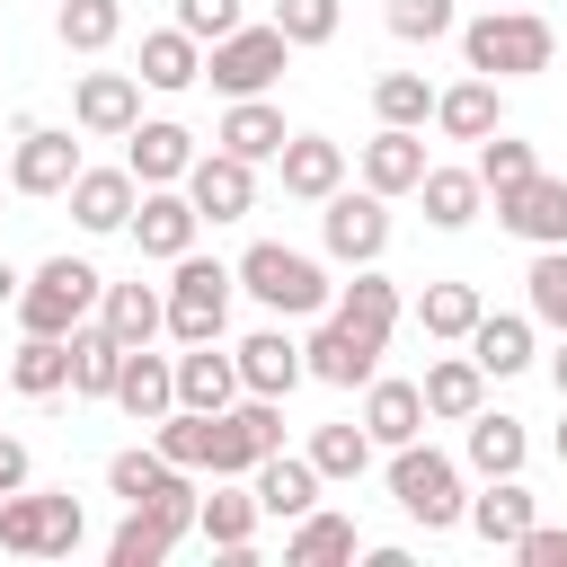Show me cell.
Segmentation results:
<instances>
[{
    "label": "cell",
    "instance_id": "obj_1",
    "mask_svg": "<svg viewBox=\"0 0 567 567\" xmlns=\"http://www.w3.org/2000/svg\"><path fill=\"white\" fill-rule=\"evenodd\" d=\"M549 53H558V27L540 18V9H478L470 27H461V62L470 71H487V80H532V71H549Z\"/></svg>",
    "mask_w": 567,
    "mask_h": 567
},
{
    "label": "cell",
    "instance_id": "obj_2",
    "mask_svg": "<svg viewBox=\"0 0 567 567\" xmlns=\"http://www.w3.org/2000/svg\"><path fill=\"white\" fill-rule=\"evenodd\" d=\"M239 292L266 301L275 319H328V301H337L328 266L301 257V248H284V239H257V248L239 257Z\"/></svg>",
    "mask_w": 567,
    "mask_h": 567
},
{
    "label": "cell",
    "instance_id": "obj_3",
    "mask_svg": "<svg viewBox=\"0 0 567 567\" xmlns=\"http://www.w3.org/2000/svg\"><path fill=\"white\" fill-rule=\"evenodd\" d=\"M390 496H399V514H408V523H425V532H452V523H470L461 461H452V452H434L425 434L390 452Z\"/></svg>",
    "mask_w": 567,
    "mask_h": 567
},
{
    "label": "cell",
    "instance_id": "obj_4",
    "mask_svg": "<svg viewBox=\"0 0 567 567\" xmlns=\"http://www.w3.org/2000/svg\"><path fill=\"white\" fill-rule=\"evenodd\" d=\"M97 292H106V275L89 257H44L18 284V328L27 337H71L80 319H97Z\"/></svg>",
    "mask_w": 567,
    "mask_h": 567
},
{
    "label": "cell",
    "instance_id": "obj_5",
    "mask_svg": "<svg viewBox=\"0 0 567 567\" xmlns=\"http://www.w3.org/2000/svg\"><path fill=\"white\" fill-rule=\"evenodd\" d=\"M80 540H89V514H80L71 487H18V496H0V549H18V558H71Z\"/></svg>",
    "mask_w": 567,
    "mask_h": 567
},
{
    "label": "cell",
    "instance_id": "obj_6",
    "mask_svg": "<svg viewBox=\"0 0 567 567\" xmlns=\"http://www.w3.org/2000/svg\"><path fill=\"white\" fill-rule=\"evenodd\" d=\"M230 292H239V266L186 248V257L168 266V337H177V346L221 337V328H230Z\"/></svg>",
    "mask_w": 567,
    "mask_h": 567
},
{
    "label": "cell",
    "instance_id": "obj_7",
    "mask_svg": "<svg viewBox=\"0 0 567 567\" xmlns=\"http://www.w3.org/2000/svg\"><path fill=\"white\" fill-rule=\"evenodd\" d=\"M292 71V35L266 18V27H230L221 44H204V80L221 89V97H266L275 80Z\"/></svg>",
    "mask_w": 567,
    "mask_h": 567
},
{
    "label": "cell",
    "instance_id": "obj_8",
    "mask_svg": "<svg viewBox=\"0 0 567 567\" xmlns=\"http://www.w3.org/2000/svg\"><path fill=\"white\" fill-rule=\"evenodd\" d=\"M319 239H328V257L337 266H381V248H390V195H372V186H337L328 204H319Z\"/></svg>",
    "mask_w": 567,
    "mask_h": 567
},
{
    "label": "cell",
    "instance_id": "obj_9",
    "mask_svg": "<svg viewBox=\"0 0 567 567\" xmlns=\"http://www.w3.org/2000/svg\"><path fill=\"white\" fill-rule=\"evenodd\" d=\"M186 195H195V213L204 221H248L257 213V159H239V151H195V168H186Z\"/></svg>",
    "mask_w": 567,
    "mask_h": 567
},
{
    "label": "cell",
    "instance_id": "obj_10",
    "mask_svg": "<svg viewBox=\"0 0 567 567\" xmlns=\"http://www.w3.org/2000/svg\"><path fill=\"white\" fill-rule=\"evenodd\" d=\"M71 124L97 133V142H124L142 124V71H80L71 89Z\"/></svg>",
    "mask_w": 567,
    "mask_h": 567
},
{
    "label": "cell",
    "instance_id": "obj_11",
    "mask_svg": "<svg viewBox=\"0 0 567 567\" xmlns=\"http://www.w3.org/2000/svg\"><path fill=\"white\" fill-rule=\"evenodd\" d=\"M195 230H204V213H195L186 186H142V204H133V248H142V257L177 266V257L195 248Z\"/></svg>",
    "mask_w": 567,
    "mask_h": 567
},
{
    "label": "cell",
    "instance_id": "obj_12",
    "mask_svg": "<svg viewBox=\"0 0 567 567\" xmlns=\"http://www.w3.org/2000/svg\"><path fill=\"white\" fill-rule=\"evenodd\" d=\"M80 168H89V159H80V142H71L62 124H27V133H18V159H9V186H18V195H71Z\"/></svg>",
    "mask_w": 567,
    "mask_h": 567
},
{
    "label": "cell",
    "instance_id": "obj_13",
    "mask_svg": "<svg viewBox=\"0 0 567 567\" xmlns=\"http://www.w3.org/2000/svg\"><path fill=\"white\" fill-rule=\"evenodd\" d=\"M301 354H310V381H328V390H363V381L381 372V337H363V328H346V319H319V328L301 337Z\"/></svg>",
    "mask_w": 567,
    "mask_h": 567
},
{
    "label": "cell",
    "instance_id": "obj_14",
    "mask_svg": "<svg viewBox=\"0 0 567 567\" xmlns=\"http://www.w3.org/2000/svg\"><path fill=\"white\" fill-rule=\"evenodd\" d=\"M496 221L514 230V239H532V248H567V177H523V186H505L496 195Z\"/></svg>",
    "mask_w": 567,
    "mask_h": 567
},
{
    "label": "cell",
    "instance_id": "obj_15",
    "mask_svg": "<svg viewBox=\"0 0 567 567\" xmlns=\"http://www.w3.org/2000/svg\"><path fill=\"white\" fill-rule=\"evenodd\" d=\"M124 168H133L142 186H186V168H195V133H186L177 115H142V124L124 133Z\"/></svg>",
    "mask_w": 567,
    "mask_h": 567
},
{
    "label": "cell",
    "instance_id": "obj_16",
    "mask_svg": "<svg viewBox=\"0 0 567 567\" xmlns=\"http://www.w3.org/2000/svg\"><path fill=\"white\" fill-rule=\"evenodd\" d=\"M230 354H239V381H248L257 399H292V390L310 381V354H301V337H284V328H257V337H239Z\"/></svg>",
    "mask_w": 567,
    "mask_h": 567
},
{
    "label": "cell",
    "instance_id": "obj_17",
    "mask_svg": "<svg viewBox=\"0 0 567 567\" xmlns=\"http://www.w3.org/2000/svg\"><path fill=\"white\" fill-rule=\"evenodd\" d=\"M425 168H434V159H425V133H416V124H381V133L363 142V186H372V195H416Z\"/></svg>",
    "mask_w": 567,
    "mask_h": 567
},
{
    "label": "cell",
    "instance_id": "obj_18",
    "mask_svg": "<svg viewBox=\"0 0 567 567\" xmlns=\"http://www.w3.org/2000/svg\"><path fill=\"white\" fill-rule=\"evenodd\" d=\"M133 204H142V177L133 168H80L71 177V221L80 230H133Z\"/></svg>",
    "mask_w": 567,
    "mask_h": 567
},
{
    "label": "cell",
    "instance_id": "obj_19",
    "mask_svg": "<svg viewBox=\"0 0 567 567\" xmlns=\"http://www.w3.org/2000/svg\"><path fill=\"white\" fill-rule=\"evenodd\" d=\"M115 408L133 425H159L177 408V354H151V346H124V372H115Z\"/></svg>",
    "mask_w": 567,
    "mask_h": 567
},
{
    "label": "cell",
    "instance_id": "obj_20",
    "mask_svg": "<svg viewBox=\"0 0 567 567\" xmlns=\"http://www.w3.org/2000/svg\"><path fill=\"white\" fill-rule=\"evenodd\" d=\"M248 487H257V505H266L275 523H301V514L319 505V487H328V478H319V461H310V452H266V461L248 470Z\"/></svg>",
    "mask_w": 567,
    "mask_h": 567
},
{
    "label": "cell",
    "instance_id": "obj_21",
    "mask_svg": "<svg viewBox=\"0 0 567 567\" xmlns=\"http://www.w3.org/2000/svg\"><path fill=\"white\" fill-rule=\"evenodd\" d=\"M434 124H443V142H487V133L505 124V89H496L487 71H470V80L434 89Z\"/></svg>",
    "mask_w": 567,
    "mask_h": 567
},
{
    "label": "cell",
    "instance_id": "obj_22",
    "mask_svg": "<svg viewBox=\"0 0 567 567\" xmlns=\"http://www.w3.org/2000/svg\"><path fill=\"white\" fill-rule=\"evenodd\" d=\"M275 168H284V195L328 204V195L346 186V142H328V133H292V142L275 151Z\"/></svg>",
    "mask_w": 567,
    "mask_h": 567
},
{
    "label": "cell",
    "instance_id": "obj_23",
    "mask_svg": "<svg viewBox=\"0 0 567 567\" xmlns=\"http://www.w3.org/2000/svg\"><path fill=\"white\" fill-rule=\"evenodd\" d=\"M461 461H470L478 478H523V461H532V434H523V416H505V408H478V416H470V434H461Z\"/></svg>",
    "mask_w": 567,
    "mask_h": 567
},
{
    "label": "cell",
    "instance_id": "obj_24",
    "mask_svg": "<svg viewBox=\"0 0 567 567\" xmlns=\"http://www.w3.org/2000/svg\"><path fill=\"white\" fill-rule=\"evenodd\" d=\"M248 381H239V354H221V337H204V346H186L177 354V408H230Z\"/></svg>",
    "mask_w": 567,
    "mask_h": 567
},
{
    "label": "cell",
    "instance_id": "obj_25",
    "mask_svg": "<svg viewBox=\"0 0 567 567\" xmlns=\"http://www.w3.org/2000/svg\"><path fill=\"white\" fill-rule=\"evenodd\" d=\"M425 416L434 425H470L478 408H487V372H478V354H443V363H425Z\"/></svg>",
    "mask_w": 567,
    "mask_h": 567
},
{
    "label": "cell",
    "instance_id": "obj_26",
    "mask_svg": "<svg viewBox=\"0 0 567 567\" xmlns=\"http://www.w3.org/2000/svg\"><path fill=\"white\" fill-rule=\"evenodd\" d=\"M363 425H372L381 452H399V443H416L434 416H425V390H416V381H381V372H372V381H363Z\"/></svg>",
    "mask_w": 567,
    "mask_h": 567
},
{
    "label": "cell",
    "instance_id": "obj_27",
    "mask_svg": "<svg viewBox=\"0 0 567 567\" xmlns=\"http://www.w3.org/2000/svg\"><path fill=\"white\" fill-rule=\"evenodd\" d=\"M399 284L381 275V266H354V284H337V301H328V319H346V328H363V337H381L390 346V328H399Z\"/></svg>",
    "mask_w": 567,
    "mask_h": 567
},
{
    "label": "cell",
    "instance_id": "obj_28",
    "mask_svg": "<svg viewBox=\"0 0 567 567\" xmlns=\"http://www.w3.org/2000/svg\"><path fill=\"white\" fill-rule=\"evenodd\" d=\"M257 523H266V505H257V487H239V478H221V487L195 505V532H204L213 549H230V558H248Z\"/></svg>",
    "mask_w": 567,
    "mask_h": 567
},
{
    "label": "cell",
    "instance_id": "obj_29",
    "mask_svg": "<svg viewBox=\"0 0 567 567\" xmlns=\"http://www.w3.org/2000/svg\"><path fill=\"white\" fill-rule=\"evenodd\" d=\"M470 354H478V372H487V381L532 372V310H487V319L470 328Z\"/></svg>",
    "mask_w": 567,
    "mask_h": 567
},
{
    "label": "cell",
    "instance_id": "obj_30",
    "mask_svg": "<svg viewBox=\"0 0 567 567\" xmlns=\"http://www.w3.org/2000/svg\"><path fill=\"white\" fill-rule=\"evenodd\" d=\"M115 372H124V337L106 319H80L71 328V399H115Z\"/></svg>",
    "mask_w": 567,
    "mask_h": 567
},
{
    "label": "cell",
    "instance_id": "obj_31",
    "mask_svg": "<svg viewBox=\"0 0 567 567\" xmlns=\"http://www.w3.org/2000/svg\"><path fill=\"white\" fill-rule=\"evenodd\" d=\"M532 523H540V514H532V487H523V478H487V487L470 496V532H478L487 549H514Z\"/></svg>",
    "mask_w": 567,
    "mask_h": 567
},
{
    "label": "cell",
    "instance_id": "obj_32",
    "mask_svg": "<svg viewBox=\"0 0 567 567\" xmlns=\"http://www.w3.org/2000/svg\"><path fill=\"white\" fill-rule=\"evenodd\" d=\"M177 540H186L177 514H159V505H124V523H115V540H106V567H159Z\"/></svg>",
    "mask_w": 567,
    "mask_h": 567
},
{
    "label": "cell",
    "instance_id": "obj_33",
    "mask_svg": "<svg viewBox=\"0 0 567 567\" xmlns=\"http://www.w3.org/2000/svg\"><path fill=\"white\" fill-rule=\"evenodd\" d=\"M195 80H204V44H195L186 27H151V35H142V89H168V97H177V89H195Z\"/></svg>",
    "mask_w": 567,
    "mask_h": 567
},
{
    "label": "cell",
    "instance_id": "obj_34",
    "mask_svg": "<svg viewBox=\"0 0 567 567\" xmlns=\"http://www.w3.org/2000/svg\"><path fill=\"white\" fill-rule=\"evenodd\" d=\"M221 151H239V159H275L292 133H284V106L275 97H230V115H221V133H213Z\"/></svg>",
    "mask_w": 567,
    "mask_h": 567
},
{
    "label": "cell",
    "instance_id": "obj_35",
    "mask_svg": "<svg viewBox=\"0 0 567 567\" xmlns=\"http://www.w3.org/2000/svg\"><path fill=\"white\" fill-rule=\"evenodd\" d=\"M97 319H106L124 346H151V337L168 328V292H151L142 275H133V284H106V292H97Z\"/></svg>",
    "mask_w": 567,
    "mask_h": 567
},
{
    "label": "cell",
    "instance_id": "obj_36",
    "mask_svg": "<svg viewBox=\"0 0 567 567\" xmlns=\"http://www.w3.org/2000/svg\"><path fill=\"white\" fill-rule=\"evenodd\" d=\"M337 558H354V514L310 505V514L284 532V567H337Z\"/></svg>",
    "mask_w": 567,
    "mask_h": 567
},
{
    "label": "cell",
    "instance_id": "obj_37",
    "mask_svg": "<svg viewBox=\"0 0 567 567\" xmlns=\"http://www.w3.org/2000/svg\"><path fill=\"white\" fill-rule=\"evenodd\" d=\"M487 319V301H478V284H425L416 292V328L425 337H443V346H470V328Z\"/></svg>",
    "mask_w": 567,
    "mask_h": 567
},
{
    "label": "cell",
    "instance_id": "obj_38",
    "mask_svg": "<svg viewBox=\"0 0 567 567\" xmlns=\"http://www.w3.org/2000/svg\"><path fill=\"white\" fill-rule=\"evenodd\" d=\"M425 221L434 230H470L478 221V204H487V186H478V168H425Z\"/></svg>",
    "mask_w": 567,
    "mask_h": 567
},
{
    "label": "cell",
    "instance_id": "obj_39",
    "mask_svg": "<svg viewBox=\"0 0 567 567\" xmlns=\"http://www.w3.org/2000/svg\"><path fill=\"white\" fill-rule=\"evenodd\" d=\"M9 390H18V399L71 390V337H27V346L9 354Z\"/></svg>",
    "mask_w": 567,
    "mask_h": 567
},
{
    "label": "cell",
    "instance_id": "obj_40",
    "mask_svg": "<svg viewBox=\"0 0 567 567\" xmlns=\"http://www.w3.org/2000/svg\"><path fill=\"white\" fill-rule=\"evenodd\" d=\"M372 452H381V443H372V425H354V416L310 434V461H319V478H363V470H372Z\"/></svg>",
    "mask_w": 567,
    "mask_h": 567
},
{
    "label": "cell",
    "instance_id": "obj_41",
    "mask_svg": "<svg viewBox=\"0 0 567 567\" xmlns=\"http://www.w3.org/2000/svg\"><path fill=\"white\" fill-rule=\"evenodd\" d=\"M53 35H62L71 53H106V44L124 35V0H62Z\"/></svg>",
    "mask_w": 567,
    "mask_h": 567
},
{
    "label": "cell",
    "instance_id": "obj_42",
    "mask_svg": "<svg viewBox=\"0 0 567 567\" xmlns=\"http://www.w3.org/2000/svg\"><path fill=\"white\" fill-rule=\"evenodd\" d=\"M213 416H221V408H213ZM213 416H204V408H168L151 443H159L177 470H213Z\"/></svg>",
    "mask_w": 567,
    "mask_h": 567
},
{
    "label": "cell",
    "instance_id": "obj_43",
    "mask_svg": "<svg viewBox=\"0 0 567 567\" xmlns=\"http://www.w3.org/2000/svg\"><path fill=\"white\" fill-rule=\"evenodd\" d=\"M523 292H532V328H567V248H532Z\"/></svg>",
    "mask_w": 567,
    "mask_h": 567
},
{
    "label": "cell",
    "instance_id": "obj_44",
    "mask_svg": "<svg viewBox=\"0 0 567 567\" xmlns=\"http://www.w3.org/2000/svg\"><path fill=\"white\" fill-rule=\"evenodd\" d=\"M372 106H381V124H425L434 115V80L425 71H381L372 80Z\"/></svg>",
    "mask_w": 567,
    "mask_h": 567
},
{
    "label": "cell",
    "instance_id": "obj_45",
    "mask_svg": "<svg viewBox=\"0 0 567 567\" xmlns=\"http://www.w3.org/2000/svg\"><path fill=\"white\" fill-rule=\"evenodd\" d=\"M470 168H478V186H487V195H505V186H523L540 159H532V142H514V133L496 124V133L478 142V159H470Z\"/></svg>",
    "mask_w": 567,
    "mask_h": 567
},
{
    "label": "cell",
    "instance_id": "obj_46",
    "mask_svg": "<svg viewBox=\"0 0 567 567\" xmlns=\"http://www.w3.org/2000/svg\"><path fill=\"white\" fill-rule=\"evenodd\" d=\"M390 35L399 44H443V35H461V0H390Z\"/></svg>",
    "mask_w": 567,
    "mask_h": 567
},
{
    "label": "cell",
    "instance_id": "obj_47",
    "mask_svg": "<svg viewBox=\"0 0 567 567\" xmlns=\"http://www.w3.org/2000/svg\"><path fill=\"white\" fill-rule=\"evenodd\" d=\"M337 18H346V0H275V27L292 35V53L328 44V35H337Z\"/></svg>",
    "mask_w": 567,
    "mask_h": 567
},
{
    "label": "cell",
    "instance_id": "obj_48",
    "mask_svg": "<svg viewBox=\"0 0 567 567\" xmlns=\"http://www.w3.org/2000/svg\"><path fill=\"white\" fill-rule=\"evenodd\" d=\"M177 27L195 44H221L230 27H248V0H177Z\"/></svg>",
    "mask_w": 567,
    "mask_h": 567
},
{
    "label": "cell",
    "instance_id": "obj_49",
    "mask_svg": "<svg viewBox=\"0 0 567 567\" xmlns=\"http://www.w3.org/2000/svg\"><path fill=\"white\" fill-rule=\"evenodd\" d=\"M514 558H523V567H567V532H558V523H532V532L514 540Z\"/></svg>",
    "mask_w": 567,
    "mask_h": 567
},
{
    "label": "cell",
    "instance_id": "obj_50",
    "mask_svg": "<svg viewBox=\"0 0 567 567\" xmlns=\"http://www.w3.org/2000/svg\"><path fill=\"white\" fill-rule=\"evenodd\" d=\"M27 470H35V461H27V443H18V434H0V496H18V487H27Z\"/></svg>",
    "mask_w": 567,
    "mask_h": 567
},
{
    "label": "cell",
    "instance_id": "obj_51",
    "mask_svg": "<svg viewBox=\"0 0 567 567\" xmlns=\"http://www.w3.org/2000/svg\"><path fill=\"white\" fill-rule=\"evenodd\" d=\"M18 284H27V275H18L9 257H0V310H18Z\"/></svg>",
    "mask_w": 567,
    "mask_h": 567
},
{
    "label": "cell",
    "instance_id": "obj_52",
    "mask_svg": "<svg viewBox=\"0 0 567 567\" xmlns=\"http://www.w3.org/2000/svg\"><path fill=\"white\" fill-rule=\"evenodd\" d=\"M549 381H558V399H567V328H558V346H549Z\"/></svg>",
    "mask_w": 567,
    "mask_h": 567
},
{
    "label": "cell",
    "instance_id": "obj_53",
    "mask_svg": "<svg viewBox=\"0 0 567 567\" xmlns=\"http://www.w3.org/2000/svg\"><path fill=\"white\" fill-rule=\"evenodd\" d=\"M549 443H558V461H567V399H558V434H549Z\"/></svg>",
    "mask_w": 567,
    "mask_h": 567
},
{
    "label": "cell",
    "instance_id": "obj_54",
    "mask_svg": "<svg viewBox=\"0 0 567 567\" xmlns=\"http://www.w3.org/2000/svg\"><path fill=\"white\" fill-rule=\"evenodd\" d=\"M478 9H514V0H478Z\"/></svg>",
    "mask_w": 567,
    "mask_h": 567
}]
</instances>
